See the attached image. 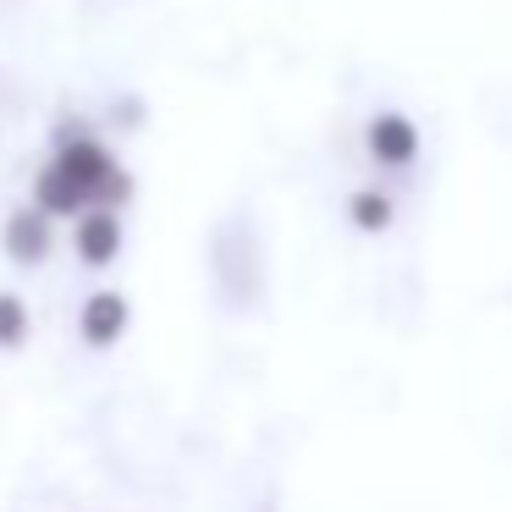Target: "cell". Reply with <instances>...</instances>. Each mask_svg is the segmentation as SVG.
I'll list each match as a JSON object with an SVG mask.
<instances>
[{
  "label": "cell",
  "mask_w": 512,
  "mask_h": 512,
  "mask_svg": "<svg viewBox=\"0 0 512 512\" xmlns=\"http://www.w3.org/2000/svg\"><path fill=\"white\" fill-rule=\"evenodd\" d=\"M50 166L67 171L94 210H127V204H133V171H127L122 155H116L89 122H78V116H61V122L50 127Z\"/></svg>",
  "instance_id": "1"
},
{
  "label": "cell",
  "mask_w": 512,
  "mask_h": 512,
  "mask_svg": "<svg viewBox=\"0 0 512 512\" xmlns=\"http://www.w3.org/2000/svg\"><path fill=\"white\" fill-rule=\"evenodd\" d=\"M419 149H424V133L408 111H375L364 122V155L375 160L380 171H408L419 166Z\"/></svg>",
  "instance_id": "2"
},
{
  "label": "cell",
  "mask_w": 512,
  "mask_h": 512,
  "mask_svg": "<svg viewBox=\"0 0 512 512\" xmlns=\"http://www.w3.org/2000/svg\"><path fill=\"white\" fill-rule=\"evenodd\" d=\"M0 254L12 259L17 270H39L56 254V221L34 204H17L6 221H0Z\"/></svg>",
  "instance_id": "3"
},
{
  "label": "cell",
  "mask_w": 512,
  "mask_h": 512,
  "mask_svg": "<svg viewBox=\"0 0 512 512\" xmlns=\"http://www.w3.org/2000/svg\"><path fill=\"white\" fill-rule=\"evenodd\" d=\"M127 248V226H122V210H83L72 221V259L83 270H111Z\"/></svg>",
  "instance_id": "4"
},
{
  "label": "cell",
  "mask_w": 512,
  "mask_h": 512,
  "mask_svg": "<svg viewBox=\"0 0 512 512\" xmlns=\"http://www.w3.org/2000/svg\"><path fill=\"white\" fill-rule=\"evenodd\" d=\"M127 325H133V303H127L116 287H94L89 298L78 303V336H83V347H94V353H105V347L122 342Z\"/></svg>",
  "instance_id": "5"
},
{
  "label": "cell",
  "mask_w": 512,
  "mask_h": 512,
  "mask_svg": "<svg viewBox=\"0 0 512 512\" xmlns=\"http://www.w3.org/2000/svg\"><path fill=\"white\" fill-rule=\"evenodd\" d=\"M28 204H34V210H45L50 221H78L83 210H94V204L83 199L78 182H72L67 171H56L50 160L34 171V182H28Z\"/></svg>",
  "instance_id": "6"
},
{
  "label": "cell",
  "mask_w": 512,
  "mask_h": 512,
  "mask_svg": "<svg viewBox=\"0 0 512 512\" xmlns=\"http://www.w3.org/2000/svg\"><path fill=\"white\" fill-rule=\"evenodd\" d=\"M347 226L364 237H380L397 226V199L386 188H353L347 193Z\"/></svg>",
  "instance_id": "7"
},
{
  "label": "cell",
  "mask_w": 512,
  "mask_h": 512,
  "mask_svg": "<svg viewBox=\"0 0 512 512\" xmlns=\"http://www.w3.org/2000/svg\"><path fill=\"white\" fill-rule=\"evenodd\" d=\"M34 336V309L23 292H0V353H17Z\"/></svg>",
  "instance_id": "8"
},
{
  "label": "cell",
  "mask_w": 512,
  "mask_h": 512,
  "mask_svg": "<svg viewBox=\"0 0 512 512\" xmlns=\"http://www.w3.org/2000/svg\"><path fill=\"white\" fill-rule=\"evenodd\" d=\"M111 116H116V122H127V127H138V122H144V105H138L133 94H127L122 105H111Z\"/></svg>",
  "instance_id": "9"
}]
</instances>
